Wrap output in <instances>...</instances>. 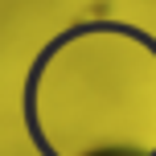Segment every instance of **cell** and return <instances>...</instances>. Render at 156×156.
Masks as SVG:
<instances>
[{
  "mask_svg": "<svg viewBox=\"0 0 156 156\" xmlns=\"http://www.w3.org/2000/svg\"><path fill=\"white\" fill-rule=\"evenodd\" d=\"M78 156H148V148H140V144H103V148L78 152Z\"/></svg>",
  "mask_w": 156,
  "mask_h": 156,
  "instance_id": "6da1fadb",
  "label": "cell"
}]
</instances>
